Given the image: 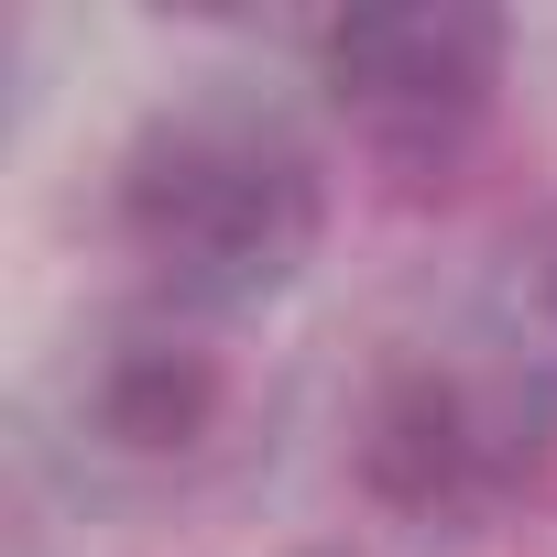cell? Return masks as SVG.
<instances>
[{
	"instance_id": "277c9868",
	"label": "cell",
	"mask_w": 557,
	"mask_h": 557,
	"mask_svg": "<svg viewBox=\"0 0 557 557\" xmlns=\"http://www.w3.org/2000/svg\"><path fill=\"white\" fill-rule=\"evenodd\" d=\"M219 405H230V372H219V350H197L186 329H121V339L99 350V372H88V416H99V437L132 448V459L197 448V437L219 426Z\"/></svg>"
},
{
	"instance_id": "6da1fadb",
	"label": "cell",
	"mask_w": 557,
	"mask_h": 557,
	"mask_svg": "<svg viewBox=\"0 0 557 557\" xmlns=\"http://www.w3.org/2000/svg\"><path fill=\"white\" fill-rule=\"evenodd\" d=\"M329 230L318 153L240 99H186L153 110L121 153V240L197 307H251L285 296Z\"/></svg>"
},
{
	"instance_id": "7a4b0ae2",
	"label": "cell",
	"mask_w": 557,
	"mask_h": 557,
	"mask_svg": "<svg viewBox=\"0 0 557 557\" xmlns=\"http://www.w3.org/2000/svg\"><path fill=\"white\" fill-rule=\"evenodd\" d=\"M318 77H329V99L383 153H437L503 88V12H481V0H394V12H350V23L318 34Z\"/></svg>"
},
{
	"instance_id": "5b68a950",
	"label": "cell",
	"mask_w": 557,
	"mask_h": 557,
	"mask_svg": "<svg viewBox=\"0 0 557 557\" xmlns=\"http://www.w3.org/2000/svg\"><path fill=\"white\" fill-rule=\"evenodd\" d=\"M285 557H350V546H285Z\"/></svg>"
},
{
	"instance_id": "3957f363",
	"label": "cell",
	"mask_w": 557,
	"mask_h": 557,
	"mask_svg": "<svg viewBox=\"0 0 557 557\" xmlns=\"http://www.w3.org/2000/svg\"><path fill=\"white\" fill-rule=\"evenodd\" d=\"M492 448H503L492 416H481L448 372H394V383L372 394L361 437H350L361 492H372L383 513H448V503H470L481 470H492Z\"/></svg>"
}]
</instances>
